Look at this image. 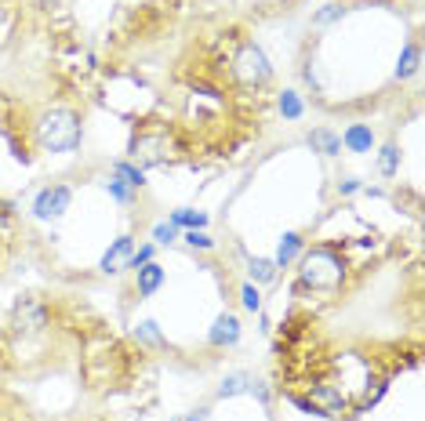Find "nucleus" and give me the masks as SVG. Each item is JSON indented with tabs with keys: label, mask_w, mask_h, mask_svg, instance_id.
Instances as JSON below:
<instances>
[{
	"label": "nucleus",
	"mask_w": 425,
	"mask_h": 421,
	"mask_svg": "<svg viewBox=\"0 0 425 421\" xmlns=\"http://www.w3.org/2000/svg\"><path fill=\"white\" fill-rule=\"evenodd\" d=\"M36 138L47 152H69L80 142V117L73 109H51L36 124Z\"/></svg>",
	"instance_id": "1"
},
{
	"label": "nucleus",
	"mask_w": 425,
	"mask_h": 421,
	"mask_svg": "<svg viewBox=\"0 0 425 421\" xmlns=\"http://www.w3.org/2000/svg\"><path fill=\"white\" fill-rule=\"evenodd\" d=\"M342 276H345V265L331 247H313L305 254V262H302V284L305 287H316V291L338 287Z\"/></svg>",
	"instance_id": "2"
},
{
	"label": "nucleus",
	"mask_w": 425,
	"mask_h": 421,
	"mask_svg": "<svg viewBox=\"0 0 425 421\" xmlns=\"http://www.w3.org/2000/svg\"><path fill=\"white\" fill-rule=\"evenodd\" d=\"M175 138L164 127H146V131L135 135L131 142V157L138 168H157V163H171L175 160Z\"/></svg>",
	"instance_id": "3"
},
{
	"label": "nucleus",
	"mask_w": 425,
	"mask_h": 421,
	"mask_svg": "<svg viewBox=\"0 0 425 421\" xmlns=\"http://www.w3.org/2000/svg\"><path fill=\"white\" fill-rule=\"evenodd\" d=\"M233 76L240 84H248V87H262L269 80V58L262 55V47L243 44L237 51V58H233Z\"/></svg>",
	"instance_id": "4"
},
{
	"label": "nucleus",
	"mask_w": 425,
	"mask_h": 421,
	"mask_svg": "<svg viewBox=\"0 0 425 421\" xmlns=\"http://www.w3.org/2000/svg\"><path fill=\"white\" fill-rule=\"evenodd\" d=\"M69 189L66 185H51V189H41V196H36L33 203V211H36V218H58V214H66L69 211Z\"/></svg>",
	"instance_id": "5"
},
{
	"label": "nucleus",
	"mask_w": 425,
	"mask_h": 421,
	"mask_svg": "<svg viewBox=\"0 0 425 421\" xmlns=\"http://www.w3.org/2000/svg\"><path fill=\"white\" fill-rule=\"evenodd\" d=\"M47 327V309L41 301H22L15 312V330L19 334H41Z\"/></svg>",
	"instance_id": "6"
},
{
	"label": "nucleus",
	"mask_w": 425,
	"mask_h": 421,
	"mask_svg": "<svg viewBox=\"0 0 425 421\" xmlns=\"http://www.w3.org/2000/svg\"><path fill=\"white\" fill-rule=\"evenodd\" d=\"M131 251H135L131 236H120L117 244H113L106 254H102V265H98V269H102V273H120L124 265L131 262Z\"/></svg>",
	"instance_id": "7"
},
{
	"label": "nucleus",
	"mask_w": 425,
	"mask_h": 421,
	"mask_svg": "<svg viewBox=\"0 0 425 421\" xmlns=\"http://www.w3.org/2000/svg\"><path fill=\"white\" fill-rule=\"evenodd\" d=\"M211 345H233V341L240 338V323H237V316H218L215 320V327H211Z\"/></svg>",
	"instance_id": "8"
},
{
	"label": "nucleus",
	"mask_w": 425,
	"mask_h": 421,
	"mask_svg": "<svg viewBox=\"0 0 425 421\" xmlns=\"http://www.w3.org/2000/svg\"><path fill=\"white\" fill-rule=\"evenodd\" d=\"M160 284H164V269H160L157 262H146L138 269V295H153Z\"/></svg>",
	"instance_id": "9"
},
{
	"label": "nucleus",
	"mask_w": 425,
	"mask_h": 421,
	"mask_svg": "<svg viewBox=\"0 0 425 421\" xmlns=\"http://www.w3.org/2000/svg\"><path fill=\"white\" fill-rule=\"evenodd\" d=\"M309 146H313V149H320V152H324V157H338V152H342V138L320 127V131H313V135H309Z\"/></svg>",
	"instance_id": "10"
},
{
	"label": "nucleus",
	"mask_w": 425,
	"mask_h": 421,
	"mask_svg": "<svg viewBox=\"0 0 425 421\" xmlns=\"http://www.w3.org/2000/svg\"><path fill=\"white\" fill-rule=\"evenodd\" d=\"M345 146H349L353 152H371V146H375V138H371V131L364 124H353L349 131H345Z\"/></svg>",
	"instance_id": "11"
},
{
	"label": "nucleus",
	"mask_w": 425,
	"mask_h": 421,
	"mask_svg": "<svg viewBox=\"0 0 425 421\" xmlns=\"http://www.w3.org/2000/svg\"><path fill=\"white\" fill-rule=\"evenodd\" d=\"M251 385H254V381L248 378V374H229L226 381H222V385H218V396H240V392H251Z\"/></svg>",
	"instance_id": "12"
},
{
	"label": "nucleus",
	"mask_w": 425,
	"mask_h": 421,
	"mask_svg": "<svg viewBox=\"0 0 425 421\" xmlns=\"http://www.w3.org/2000/svg\"><path fill=\"white\" fill-rule=\"evenodd\" d=\"M302 251V236L298 233H287L280 240V251H276V265H291L294 262V254Z\"/></svg>",
	"instance_id": "13"
},
{
	"label": "nucleus",
	"mask_w": 425,
	"mask_h": 421,
	"mask_svg": "<svg viewBox=\"0 0 425 421\" xmlns=\"http://www.w3.org/2000/svg\"><path fill=\"white\" fill-rule=\"evenodd\" d=\"M113 174H117L127 189H142V185H146V174H142V168H135V163H117Z\"/></svg>",
	"instance_id": "14"
},
{
	"label": "nucleus",
	"mask_w": 425,
	"mask_h": 421,
	"mask_svg": "<svg viewBox=\"0 0 425 421\" xmlns=\"http://www.w3.org/2000/svg\"><path fill=\"white\" fill-rule=\"evenodd\" d=\"M171 225H189V229H204L208 225V214H197V211H175L171 214Z\"/></svg>",
	"instance_id": "15"
},
{
	"label": "nucleus",
	"mask_w": 425,
	"mask_h": 421,
	"mask_svg": "<svg viewBox=\"0 0 425 421\" xmlns=\"http://www.w3.org/2000/svg\"><path fill=\"white\" fill-rule=\"evenodd\" d=\"M280 113H283L287 120H298V117H302V102H298V95H294V91H283V95H280Z\"/></svg>",
	"instance_id": "16"
},
{
	"label": "nucleus",
	"mask_w": 425,
	"mask_h": 421,
	"mask_svg": "<svg viewBox=\"0 0 425 421\" xmlns=\"http://www.w3.org/2000/svg\"><path fill=\"white\" fill-rule=\"evenodd\" d=\"M418 47L415 44H407V51H404V58H400V66H396V76H411V73H415L418 69Z\"/></svg>",
	"instance_id": "17"
},
{
	"label": "nucleus",
	"mask_w": 425,
	"mask_h": 421,
	"mask_svg": "<svg viewBox=\"0 0 425 421\" xmlns=\"http://www.w3.org/2000/svg\"><path fill=\"white\" fill-rule=\"evenodd\" d=\"M273 273H276V262H269V258H251V276L259 280V284L273 280Z\"/></svg>",
	"instance_id": "18"
},
{
	"label": "nucleus",
	"mask_w": 425,
	"mask_h": 421,
	"mask_svg": "<svg viewBox=\"0 0 425 421\" xmlns=\"http://www.w3.org/2000/svg\"><path fill=\"white\" fill-rule=\"evenodd\" d=\"M378 168H382V174H396V168H400V152H396V146H385L382 149Z\"/></svg>",
	"instance_id": "19"
},
{
	"label": "nucleus",
	"mask_w": 425,
	"mask_h": 421,
	"mask_svg": "<svg viewBox=\"0 0 425 421\" xmlns=\"http://www.w3.org/2000/svg\"><path fill=\"white\" fill-rule=\"evenodd\" d=\"M240 298H243V309H251V312H259V309H262V295L254 291V284H243Z\"/></svg>",
	"instance_id": "20"
},
{
	"label": "nucleus",
	"mask_w": 425,
	"mask_h": 421,
	"mask_svg": "<svg viewBox=\"0 0 425 421\" xmlns=\"http://www.w3.org/2000/svg\"><path fill=\"white\" fill-rule=\"evenodd\" d=\"M153 240H157V244H175V240H178V229H175L171 222H160L157 229H153Z\"/></svg>",
	"instance_id": "21"
},
{
	"label": "nucleus",
	"mask_w": 425,
	"mask_h": 421,
	"mask_svg": "<svg viewBox=\"0 0 425 421\" xmlns=\"http://www.w3.org/2000/svg\"><path fill=\"white\" fill-rule=\"evenodd\" d=\"M186 244H189V247H200V251H208V247L215 244V240H211L208 233H200V229H189V233H186Z\"/></svg>",
	"instance_id": "22"
},
{
	"label": "nucleus",
	"mask_w": 425,
	"mask_h": 421,
	"mask_svg": "<svg viewBox=\"0 0 425 421\" xmlns=\"http://www.w3.org/2000/svg\"><path fill=\"white\" fill-rule=\"evenodd\" d=\"M385 389H389V385H385V381H375V389H367V396H364V403H360V411H367V407H375L382 396H385Z\"/></svg>",
	"instance_id": "23"
},
{
	"label": "nucleus",
	"mask_w": 425,
	"mask_h": 421,
	"mask_svg": "<svg viewBox=\"0 0 425 421\" xmlns=\"http://www.w3.org/2000/svg\"><path fill=\"white\" fill-rule=\"evenodd\" d=\"M342 11H345L342 4H327L324 11H316V25H327V22H334V19L342 15Z\"/></svg>",
	"instance_id": "24"
},
{
	"label": "nucleus",
	"mask_w": 425,
	"mask_h": 421,
	"mask_svg": "<svg viewBox=\"0 0 425 421\" xmlns=\"http://www.w3.org/2000/svg\"><path fill=\"white\" fill-rule=\"evenodd\" d=\"M106 189H109V193H113V196H117V200H131V189H127V185L120 182V178H117V174H113V178H109V182H106Z\"/></svg>",
	"instance_id": "25"
},
{
	"label": "nucleus",
	"mask_w": 425,
	"mask_h": 421,
	"mask_svg": "<svg viewBox=\"0 0 425 421\" xmlns=\"http://www.w3.org/2000/svg\"><path fill=\"white\" fill-rule=\"evenodd\" d=\"M153 258V247L146 244V247H138V251H131V262H127V265H131V269H142V265H146Z\"/></svg>",
	"instance_id": "26"
},
{
	"label": "nucleus",
	"mask_w": 425,
	"mask_h": 421,
	"mask_svg": "<svg viewBox=\"0 0 425 421\" xmlns=\"http://www.w3.org/2000/svg\"><path fill=\"white\" fill-rule=\"evenodd\" d=\"M138 334L146 338V341H160V334H157V323H142V327H138Z\"/></svg>",
	"instance_id": "27"
},
{
	"label": "nucleus",
	"mask_w": 425,
	"mask_h": 421,
	"mask_svg": "<svg viewBox=\"0 0 425 421\" xmlns=\"http://www.w3.org/2000/svg\"><path fill=\"white\" fill-rule=\"evenodd\" d=\"M356 189H360V182H353V178H349V182H342V193H356Z\"/></svg>",
	"instance_id": "28"
},
{
	"label": "nucleus",
	"mask_w": 425,
	"mask_h": 421,
	"mask_svg": "<svg viewBox=\"0 0 425 421\" xmlns=\"http://www.w3.org/2000/svg\"><path fill=\"white\" fill-rule=\"evenodd\" d=\"M189 421H208V411H197V414H189Z\"/></svg>",
	"instance_id": "29"
}]
</instances>
